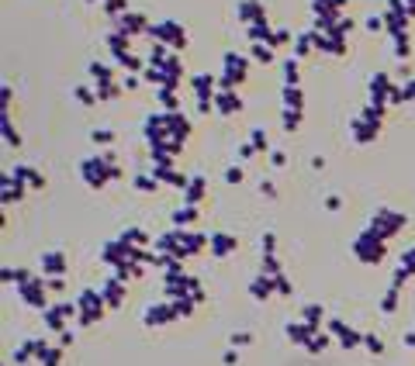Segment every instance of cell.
I'll return each mask as SVG.
<instances>
[{
	"instance_id": "1",
	"label": "cell",
	"mask_w": 415,
	"mask_h": 366,
	"mask_svg": "<svg viewBox=\"0 0 415 366\" xmlns=\"http://www.w3.org/2000/svg\"><path fill=\"white\" fill-rule=\"evenodd\" d=\"M104 308H107V301H104L101 290H84L77 297V318H80V325H94L104 315Z\"/></svg>"
},
{
	"instance_id": "2",
	"label": "cell",
	"mask_w": 415,
	"mask_h": 366,
	"mask_svg": "<svg viewBox=\"0 0 415 366\" xmlns=\"http://www.w3.org/2000/svg\"><path fill=\"white\" fill-rule=\"evenodd\" d=\"M353 253H357L363 263H377V260L384 256V239H381L374 228H367L363 235H357V242H353Z\"/></svg>"
},
{
	"instance_id": "3",
	"label": "cell",
	"mask_w": 415,
	"mask_h": 366,
	"mask_svg": "<svg viewBox=\"0 0 415 366\" xmlns=\"http://www.w3.org/2000/svg\"><path fill=\"white\" fill-rule=\"evenodd\" d=\"M149 31L159 38V45H170V49H184V45H187V31H184L177 21H170V17L159 21V24H152Z\"/></svg>"
},
{
	"instance_id": "4",
	"label": "cell",
	"mask_w": 415,
	"mask_h": 366,
	"mask_svg": "<svg viewBox=\"0 0 415 366\" xmlns=\"http://www.w3.org/2000/svg\"><path fill=\"white\" fill-rule=\"evenodd\" d=\"M225 66H221V87H232L235 90V83H242L246 80V70H249V63L239 56V52H225V59H221Z\"/></svg>"
},
{
	"instance_id": "5",
	"label": "cell",
	"mask_w": 415,
	"mask_h": 366,
	"mask_svg": "<svg viewBox=\"0 0 415 366\" xmlns=\"http://www.w3.org/2000/svg\"><path fill=\"white\" fill-rule=\"evenodd\" d=\"M402 225H405V218H402V214H395V211L381 207V211H377V214L370 218V225H367V228H374V232H377L381 239H388V235H395V232H398Z\"/></svg>"
},
{
	"instance_id": "6",
	"label": "cell",
	"mask_w": 415,
	"mask_h": 366,
	"mask_svg": "<svg viewBox=\"0 0 415 366\" xmlns=\"http://www.w3.org/2000/svg\"><path fill=\"white\" fill-rule=\"evenodd\" d=\"M180 311H177V304H166V301H156V304H149L146 308V325H163V321H173Z\"/></svg>"
},
{
	"instance_id": "7",
	"label": "cell",
	"mask_w": 415,
	"mask_h": 366,
	"mask_svg": "<svg viewBox=\"0 0 415 366\" xmlns=\"http://www.w3.org/2000/svg\"><path fill=\"white\" fill-rule=\"evenodd\" d=\"M42 273L45 276H66V253H63V249L42 253Z\"/></svg>"
},
{
	"instance_id": "8",
	"label": "cell",
	"mask_w": 415,
	"mask_h": 366,
	"mask_svg": "<svg viewBox=\"0 0 415 366\" xmlns=\"http://www.w3.org/2000/svg\"><path fill=\"white\" fill-rule=\"evenodd\" d=\"M239 17H242L246 28H249V24H267V10H263L260 0H242V3H239Z\"/></svg>"
},
{
	"instance_id": "9",
	"label": "cell",
	"mask_w": 415,
	"mask_h": 366,
	"mask_svg": "<svg viewBox=\"0 0 415 366\" xmlns=\"http://www.w3.org/2000/svg\"><path fill=\"white\" fill-rule=\"evenodd\" d=\"M235 246H239V239L228 235V232H214V235H208V249H211L214 256H228V253H235Z\"/></svg>"
},
{
	"instance_id": "10",
	"label": "cell",
	"mask_w": 415,
	"mask_h": 366,
	"mask_svg": "<svg viewBox=\"0 0 415 366\" xmlns=\"http://www.w3.org/2000/svg\"><path fill=\"white\" fill-rule=\"evenodd\" d=\"M214 107H218L221 114H235V111L242 107V100H239V93L232 90V87H221V90L214 93Z\"/></svg>"
},
{
	"instance_id": "11",
	"label": "cell",
	"mask_w": 415,
	"mask_h": 366,
	"mask_svg": "<svg viewBox=\"0 0 415 366\" xmlns=\"http://www.w3.org/2000/svg\"><path fill=\"white\" fill-rule=\"evenodd\" d=\"M10 173H14L17 180L24 183V186H35V190H42V186H45V177H42V173H38L35 166H28V163H17V166H14Z\"/></svg>"
},
{
	"instance_id": "12",
	"label": "cell",
	"mask_w": 415,
	"mask_h": 366,
	"mask_svg": "<svg viewBox=\"0 0 415 366\" xmlns=\"http://www.w3.org/2000/svg\"><path fill=\"white\" fill-rule=\"evenodd\" d=\"M101 294H104V301H107L111 308H118V304L125 301V280H121V276H111V280L101 287Z\"/></svg>"
},
{
	"instance_id": "13",
	"label": "cell",
	"mask_w": 415,
	"mask_h": 366,
	"mask_svg": "<svg viewBox=\"0 0 415 366\" xmlns=\"http://www.w3.org/2000/svg\"><path fill=\"white\" fill-rule=\"evenodd\" d=\"M249 290H253V297H256V301L270 297V290H274V276H267V273L253 276V280H249Z\"/></svg>"
},
{
	"instance_id": "14",
	"label": "cell",
	"mask_w": 415,
	"mask_h": 366,
	"mask_svg": "<svg viewBox=\"0 0 415 366\" xmlns=\"http://www.w3.org/2000/svg\"><path fill=\"white\" fill-rule=\"evenodd\" d=\"M191 221H198V204H184V207H177L173 211V225H191Z\"/></svg>"
},
{
	"instance_id": "15",
	"label": "cell",
	"mask_w": 415,
	"mask_h": 366,
	"mask_svg": "<svg viewBox=\"0 0 415 366\" xmlns=\"http://www.w3.org/2000/svg\"><path fill=\"white\" fill-rule=\"evenodd\" d=\"M121 242H128L132 249H135V246H149V232H146V228H125V232H121Z\"/></svg>"
},
{
	"instance_id": "16",
	"label": "cell",
	"mask_w": 415,
	"mask_h": 366,
	"mask_svg": "<svg viewBox=\"0 0 415 366\" xmlns=\"http://www.w3.org/2000/svg\"><path fill=\"white\" fill-rule=\"evenodd\" d=\"M184 193H187V204H198L205 197V177H191L187 186H184Z\"/></svg>"
},
{
	"instance_id": "17",
	"label": "cell",
	"mask_w": 415,
	"mask_h": 366,
	"mask_svg": "<svg viewBox=\"0 0 415 366\" xmlns=\"http://www.w3.org/2000/svg\"><path fill=\"white\" fill-rule=\"evenodd\" d=\"M315 42H318V31H302L298 38H295V56H305L315 49Z\"/></svg>"
},
{
	"instance_id": "18",
	"label": "cell",
	"mask_w": 415,
	"mask_h": 366,
	"mask_svg": "<svg viewBox=\"0 0 415 366\" xmlns=\"http://www.w3.org/2000/svg\"><path fill=\"white\" fill-rule=\"evenodd\" d=\"M284 107L288 111H302V87H284Z\"/></svg>"
},
{
	"instance_id": "19",
	"label": "cell",
	"mask_w": 415,
	"mask_h": 366,
	"mask_svg": "<svg viewBox=\"0 0 415 366\" xmlns=\"http://www.w3.org/2000/svg\"><path fill=\"white\" fill-rule=\"evenodd\" d=\"M59 360H63V349H59V346H45L42 356H38L42 366H59Z\"/></svg>"
},
{
	"instance_id": "20",
	"label": "cell",
	"mask_w": 415,
	"mask_h": 366,
	"mask_svg": "<svg viewBox=\"0 0 415 366\" xmlns=\"http://www.w3.org/2000/svg\"><path fill=\"white\" fill-rule=\"evenodd\" d=\"M159 104H163L166 111H177V107H180V100H177V90H173V87H159Z\"/></svg>"
},
{
	"instance_id": "21",
	"label": "cell",
	"mask_w": 415,
	"mask_h": 366,
	"mask_svg": "<svg viewBox=\"0 0 415 366\" xmlns=\"http://www.w3.org/2000/svg\"><path fill=\"white\" fill-rule=\"evenodd\" d=\"M91 73H94V80H97V83H111V80H114V70H111V66H104V63H91Z\"/></svg>"
},
{
	"instance_id": "22",
	"label": "cell",
	"mask_w": 415,
	"mask_h": 366,
	"mask_svg": "<svg viewBox=\"0 0 415 366\" xmlns=\"http://www.w3.org/2000/svg\"><path fill=\"white\" fill-rule=\"evenodd\" d=\"M118 93H121V87H118L114 80H111V83H97V97H101V100H114Z\"/></svg>"
},
{
	"instance_id": "23",
	"label": "cell",
	"mask_w": 415,
	"mask_h": 366,
	"mask_svg": "<svg viewBox=\"0 0 415 366\" xmlns=\"http://www.w3.org/2000/svg\"><path fill=\"white\" fill-rule=\"evenodd\" d=\"M298 125H302V111H288V107H284V128L295 132Z\"/></svg>"
},
{
	"instance_id": "24",
	"label": "cell",
	"mask_w": 415,
	"mask_h": 366,
	"mask_svg": "<svg viewBox=\"0 0 415 366\" xmlns=\"http://www.w3.org/2000/svg\"><path fill=\"white\" fill-rule=\"evenodd\" d=\"M363 346H367L374 356H377V353H384V342H381V335H374V332H370V335H363Z\"/></svg>"
},
{
	"instance_id": "25",
	"label": "cell",
	"mask_w": 415,
	"mask_h": 366,
	"mask_svg": "<svg viewBox=\"0 0 415 366\" xmlns=\"http://www.w3.org/2000/svg\"><path fill=\"white\" fill-rule=\"evenodd\" d=\"M135 190H146V193H152V190H156V177H149V173L135 177Z\"/></svg>"
},
{
	"instance_id": "26",
	"label": "cell",
	"mask_w": 415,
	"mask_h": 366,
	"mask_svg": "<svg viewBox=\"0 0 415 366\" xmlns=\"http://www.w3.org/2000/svg\"><path fill=\"white\" fill-rule=\"evenodd\" d=\"M101 3L111 17H121V14H125V0H101Z\"/></svg>"
},
{
	"instance_id": "27",
	"label": "cell",
	"mask_w": 415,
	"mask_h": 366,
	"mask_svg": "<svg viewBox=\"0 0 415 366\" xmlns=\"http://www.w3.org/2000/svg\"><path fill=\"white\" fill-rule=\"evenodd\" d=\"M249 142H253L256 149H267V132H263V128H253V132H249Z\"/></svg>"
},
{
	"instance_id": "28",
	"label": "cell",
	"mask_w": 415,
	"mask_h": 366,
	"mask_svg": "<svg viewBox=\"0 0 415 366\" xmlns=\"http://www.w3.org/2000/svg\"><path fill=\"white\" fill-rule=\"evenodd\" d=\"M94 142H101V145H107V142H114V132H107V128H97L94 135H91Z\"/></svg>"
},
{
	"instance_id": "29",
	"label": "cell",
	"mask_w": 415,
	"mask_h": 366,
	"mask_svg": "<svg viewBox=\"0 0 415 366\" xmlns=\"http://www.w3.org/2000/svg\"><path fill=\"white\" fill-rule=\"evenodd\" d=\"M270 163H274V166H284V163H288V152H284V149H270Z\"/></svg>"
},
{
	"instance_id": "30",
	"label": "cell",
	"mask_w": 415,
	"mask_h": 366,
	"mask_svg": "<svg viewBox=\"0 0 415 366\" xmlns=\"http://www.w3.org/2000/svg\"><path fill=\"white\" fill-rule=\"evenodd\" d=\"M77 100H84V104H94V90H91V87H77Z\"/></svg>"
},
{
	"instance_id": "31",
	"label": "cell",
	"mask_w": 415,
	"mask_h": 366,
	"mask_svg": "<svg viewBox=\"0 0 415 366\" xmlns=\"http://www.w3.org/2000/svg\"><path fill=\"white\" fill-rule=\"evenodd\" d=\"M225 180L239 183V180H242V170H239V166H228V170H225Z\"/></svg>"
},
{
	"instance_id": "32",
	"label": "cell",
	"mask_w": 415,
	"mask_h": 366,
	"mask_svg": "<svg viewBox=\"0 0 415 366\" xmlns=\"http://www.w3.org/2000/svg\"><path fill=\"white\" fill-rule=\"evenodd\" d=\"M246 342H253L249 332H235V335H232V346H246Z\"/></svg>"
},
{
	"instance_id": "33",
	"label": "cell",
	"mask_w": 415,
	"mask_h": 366,
	"mask_svg": "<svg viewBox=\"0 0 415 366\" xmlns=\"http://www.w3.org/2000/svg\"><path fill=\"white\" fill-rule=\"evenodd\" d=\"M339 204H343V200H339V193H329V197H325V207H329V211H336Z\"/></svg>"
},
{
	"instance_id": "34",
	"label": "cell",
	"mask_w": 415,
	"mask_h": 366,
	"mask_svg": "<svg viewBox=\"0 0 415 366\" xmlns=\"http://www.w3.org/2000/svg\"><path fill=\"white\" fill-rule=\"evenodd\" d=\"M405 342H409V346H415V332H409V335H405Z\"/></svg>"
}]
</instances>
